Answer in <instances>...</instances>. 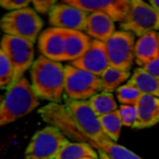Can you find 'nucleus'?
<instances>
[{
	"label": "nucleus",
	"mask_w": 159,
	"mask_h": 159,
	"mask_svg": "<svg viewBox=\"0 0 159 159\" xmlns=\"http://www.w3.org/2000/svg\"><path fill=\"white\" fill-rule=\"evenodd\" d=\"M39 114L45 122L61 129L68 139L75 143H87L93 149L103 152L110 159H143L113 141H94L87 137L76 128L62 104L49 103L41 108Z\"/></svg>",
	"instance_id": "f257e3e1"
},
{
	"label": "nucleus",
	"mask_w": 159,
	"mask_h": 159,
	"mask_svg": "<svg viewBox=\"0 0 159 159\" xmlns=\"http://www.w3.org/2000/svg\"><path fill=\"white\" fill-rule=\"evenodd\" d=\"M31 85L39 99L59 103L64 93V66L44 56L35 59L30 69Z\"/></svg>",
	"instance_id": "f03ea898"
},
{
	"label": "nucleus",
	"mask_w": 159,
	"mask_h": 159,
	"mask_svg": "<svg viewBox=\"0 0 159 159\" xmlns=\"http://www.w3.org/2000/svg\"><path fill=\"white\" fill-rule=\"evenodd\" d=\"M39 98L31 83L22 77L4 95L0 105V126L8 125L33 112L39 105Z\"/></svg>",
	"instance_id": "7ed1b4c3"
},
{
	"label": "nucleus",
	"mask_w": 159,
	"mask_h": 159,
	"mask_svg": "<svg viewBox=\"0 0 159 159\" xmlns=\"http://www.w3.org/2000/svg\"><path fill=\"white\" fill-rule=\"evenodd\" d=\"M1 29L5 34L27 40L33 44L38 39L44 21L32 7L6 13L1 19Z\"/></svg>",
	"instance_id": "20e7f679"
},
{
	"label": "nucleus",
	"mask_w": 159,
	"mask_h": 159,
	"mask_svg": "<svg viewBox=\"0 0 159 159\" xmlns=\"http://www.w3.org/2000/svg\"><path fill=\"white\" fill-rule=\"evenodd\" d=\"M64 98L73 101H89L102 92L101 77L88 71L64 65Z\"/></svg>",
	"instance_id": "39448f33"
},
{
	"label": "nucleus",
	"mask_w": 159,
	"mask_h": 159,
	"mask_svg": "<svg viewBox=\"0 0 159 159\" xmlns=\"http://www.w3.org/2000/svg\"><path fill=\"white\" fill-rule=\"evenodd\" d=\"M69 143L68 137L61 129L49 125L33 136L24 157L25 159H56Z\"/></svg>",
	"instance_id": "423d86ee"
},
{
	"label": "nucleus",
	"mask_w": 159,
	"mask_h": 159,
	"mask_svg": "<svg viewBox=\"0 0 159 159\" xmlns=\"http://www.w3.org/2000/svg\"><path fill=\"white\" fill-rule=\"evenodd\" d=\"M120 30L132 33L135 36L157 32L159 12L149 3L142 0H130L129 10L125 20L119 23Z\"/></svg>",
	"instance_id": "0eeeda50"
},
{
	"label": "nucleus",
	"mask_w": 159,
	"mask_h": 159,
	"mask_svg": "<svg viewBox=\"0 0 159 159\" xmlns=\"http://www.w3.org/2000/svg\"><path fill=\"white\" fill-rule=\"evenodd\" d=\"M63 105L76 128L87 137L94 141H112L104 133L100 118L92 110L89 101H73L64 98Z\"/></svg>",
	"instance_id": "6e6552de"
},
{
	"label": "nucleus",
	"mask_w": 159,
	"mask_h": 159,
	"mask_svg": "<svg viewBox=\"0 0 159 159\" xmlns=\"http://www.w3.org/2000/svg\"><path fill=\"white\" fill-rule=\"evenodd\" d=\"M1 50L6 54L14 69L13 84L20 80L25 72L32 68L34 62V44L7 34H4L1 41Z\"/></svg>",
	"instance_id": "1a4fd4ad"
},
{
	"label": "nucleus",
	"mask_w": 159,
	"mask_h": 159,
	"mask_svg": "<svg viewBox=\"0 0 159 159\" xmlns=\"http://www.w3.org/2000/svg\"><path fill=\"white\" fill-rule=\"evenodd\" d=\"M104 44L110 66L129 72L136 58L135 35L130 32L118 30Z\"/></svg>",
	"instance_id": "9d476101"
},
{
	"label": "nucleus",
	"mask_w": 159,
	"mask_h": 159,
	"mask_svg": "<svg viewBox=\"0 0 159 159\" xmlns=\"http://www.w3.org/2000/svg\"><path fill=\"white\" fill-rule=\"evenodd\" d=\"M89 15L76 7L61 2L51 8L48 13V21L51 27L84 32Z\"/></svg>",
	"instance_id": "9b49d317"
},
{
	"label": "nucleus",
	"mask_w": 159,
	"mask_h": 159,
	"mask_svg": "<svg viewBox=\"0 0 159 159\" xmlns=\"http://www.w3.org/2000/svg\"><path fill=\"white\" fill-rule=\"evenodd\" d=\"M66 4L76 7L81 10L90 14L101 12L111 17L115 22L121 23L128 15L130 0H64Z\"/></svg>",
	"instance_id": "f8f14e48"
},
{
	"label": "nucleus",
	"mask_w": 159,
	"mask_h": 159,
	"mask_svg": "<svg viewBox=\"0 0 159 159\" xmlns=\"http://www.w3.org/2000/svg\"><path fill=\"white\" fill-rule=\"evenodd\" d=\"M69 64L75 68L92 73L101 77L104 71L110 66L105 44L92 39L91 44L86 52L79 59L71 61Z\"/></svg>",
	"instance_id": "ddd939ff"
},
{
	"label": "nucleus",
	"mask_w": 159,
	"mask_h": 159,
	"mask_svg": "<svg viewBox=\"0 0 159 159\" xmlns=\"http://www.w3.org/2000/svg\"><path fill=\"white\" fill-rule=\"evenodd\" d=\"M37 46L41 56L54 61H63L64 30L55 27L44 30L37 39Z\"/></svg>",
	"instance_id": "4468645a"
},
{
	"label": "nucleus",
	"mask_w": 159,
	"mask_h": 159,
	"mask_svg": "<svg viewBox=\"0 0 159 159\" xmlns=\"http://www.w3.org/2000/svg\"><path fill=\"white\" fill-rule=\"evenodd\" d=\"M84 32L91 39L106 43L116 33L115 21L104 13H90L88 17Z\"/></svg>",
	"instance_id": "2eb2a0df"
},
{
	"label": "nucleus",
	"mask_w": 159,
	"mask_h": 159,
	"mask_svg": "<svg viewBox=\"0 0 159 159\" xmlns=\"http://www.w3.org/2000/svg\"><path fill=\"white\" fill-rule=\"evenodd\" d=\"M136 109L137 121L132 129H144L159 123V98L143 94Z\"/></svg>",
	"instance_id": "dca6fc26"
},
{
	"label": "nucleus",
	"mask_w": 159,
	"mask_h": 159,
	"mask_svg": "<svg viewBox=\"0 0 159 159\" xmlns=\"http://www.w3.org/2000/svg\"><path fill=\"white\" fill-rule=\"evenodd\" d=\"M92 39L81 31L64 30L63 61H74L79 59L89 48Z\"/></svg>",
	"instance_id": "f3484780"
},
{
	"label": "nucleus",
	"mask_w": 159,
	"mask_h": 159,
	"mask_svg": "<svg viewBox=\"0 0 159 159\" xmlns=\"http://www.w3.org/2000/svg\"><path fill=\"white\" fill-rule=\"evenodd\" d=\"M135 62L139 67L159 57V33L151 32L138 38L135 46Z\"/></svg>",
	"instance_id": "a211bd4d"
},
{
	"label": "nucleus",
	"mask_w": 159,
	"mask_h": 159,
	"mask_svg": "<svg viewBox=\"0 0 159 159\" xmlns=\"http://www.w3.org/2000/svg\"><path fill=\"white\" fill-rule=\"evenodd\" d=\"M129 82L137 87L143 94L159 98V78L150 75L142 67L133 71Z\"/></svg>",
	"instance_id": "6ab92c4d"
},
{
	"label": "nucleus",
	"mask_w": 159,
	"mask_h": 159,
	"mask_svg": "<svg viewBox=\"0 0 159 159\" xmlns=\"http://www.w3.org/2000/svg\"><path fill=\"white\" fill-rule=\"evenodd\" d=\"M130 77V72L121 71L109 66L101 75L102 92L113 93L114 91H116L122 86V84L126 81H129Z\"/></svg>",
	"instance_id": "aec40b11"
},
{
	"label": "nucleus",
	"mask_w": 159,
	"mask_h": 159,
	"mask_svg": "<svg viewBox=\"0 0 159 159\" xmlns=\"http://www.w3.org/2000/svg\"><path fill=\"white\" fill-rule=\"evenodd\" d=\"M99 159V155L91 146L84 143H69L60 152L56 159Z\"/></svg>",
	"instance_id": "412c9836"
},
{
	"label": "nucleus",
	"mask_w": 159,
	"mask_h": 159,
	"mask_svg": "<svg viewBox=\"0 0 159 159\" xmlns=\"http://www.w3.org/2000/svg\"><path fill=\"white\" fill-rule=\"evenodd\" d=\"M94 113L100 117L118 110L116 101L113 93L100 92L89 100Z\"/></svg>",
	"instance_id": "4be33fe9"
},
{
	"label": "nucleus",
	"mask_w": 159,
	"mask_h": 159,
	"mask_svg": "<svg viewBox=\"0 0 159 159\" xmlns=\"http://www.w3.org/2000/svg\"><path fill=\"white\" fill-rule=\"evenodd\" d=\"M100 122L104 133L115 143L119 140L121 129L123 127L119 111L116 110L110 114L100 116Z\"/></svg>",
	"instance_id": "5701e85b"
},
{
	"label": "nucleus",
	"mask_w": 159,
	"mask_h": 159,
	"mask_svg": "<svg viewBox=\"0 0 159 159\" xmlns=\"http://www.w3.org/2000/svg\"><path fill=\"white\" fill-rule=\"evenodd\" d=\"M142 96L141 90L129 81L116 90V98L122 105L136 106Z\"/></svg>",
	"instance_id": "b1692460"
},
{
	"label": "nucleus",
	"mask_w": 159,
	"mask_h": 159,
	"mask_svg": "<svg viewBox=\"0 0 159 159\" xmlns=\"http://www.w3.org/2000/svg\"><path fill=\"white\" fill-rule=\"evenodd\" d=\"M14 69L6 54L0 49V88L8 89L13 84Z\"/></svg>",
	"instance_id": "393cba45"
},
{
	"label": "nucleus",
	"mask_w": 159,
	"mask_h": 159,
	"mask_svg": "<svg viewBox=\"0 0 159 159\" xmlns=\"http://www.w3.org/2000/svg\"><path fill=\"white\" fill-rule=\"evenodd\" d=\"M119 116L123 124V127L133 128L137 121V109L133 105H120Z\"/></svg>",
	"instance_id": "a878e982"
},
{
	"label": "nucleus",
	"mask_w": 159,
	"mask_h": 159,
	"mask_svg": "<svg viewBox=\"0 0 159 159\" xmlns=\"http://www.w3.org/2000/svg\"><path fill=\"white\" fill-rule=\"evenodd\" d=\"M32 4L31 1H24V0H1L0 5L4 9L10 11H16L22 8L29 7Z\"/></svg>",
	"instance_id": "bb28decb"
},
{
	"label": "nucleus",
	"mask_w": 159,
	"mask_h": 159,
	"mask_svg": "<svg viewBox=\"0 0 159 159\" xmlns=\"http://www.w3.org/2000/svg\"><path fill=\"white\" fill-rule=\"evenodd\" d=\"M57 4L55 0H45V1H33L32 5L34 9L37 13L45 14L49 13L51 8Z\"/></svg>",
	"instance_id": "cd10ccee"
},
{
	"label": "nucleus",
	"mask_w": 159,
	"mask_h": 159,
	"mask_svg": "<svg viewBox=\"0 0 159 159\" xmlns=\"http://www.w3.org/2000/svg\"><path fill=\"white\" fill-rule=\"evenodd\" d=\"M142 68L145 70L147 73H149L150 75L159 78V57L144 64Z\"/></svg>",
	"instance_id": "c85d7f7f"
},
{
	"label": "nucleus",
	"mask_w": 159,
	"mask_h": 159,
	"mask_svg": "<svg viewBox=\"0 0 159 159\" xmlns=\"http://www.w3.org/2000/svg\"><path fill=\"white\" fill-rule=\"evenodd\" d=\"M149 4L155 8L157 9L159 12V1L158 0H152V1H149Z\"/></svg>",
	"instance_id": "c756f323"
},
{
	"label": "nucleus",
	"mask_w": 159,
	"mask_h": 159,
	"mask_svg": "<svg viewBox=\"0 0 159 159\" xmlns=\"http://www.w3.org/2000/svg\"><path fill=\"white\" fill-rule=\"evenodd\" d=\"M98 155H99V159H110L102 151H98Z\"/></svg>",
	"instance_id": "7c9ffc66"
},
{
	"label": "nucleus",
	"mask_w": 159,
	"mask_h": 159,
	"mask_svg": "<svg viewBox=\"0 0 159 159\" xmlns=\"http://www.w3.org/2000/svg\"><path fill=\"white\" fill-rule=\"evenodd\" d=\"M82 159H94V158H91V157H85V158H82Z\"/></svg>",
	"instance_id": "2f4dec72"
}]
</instances>
